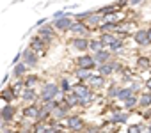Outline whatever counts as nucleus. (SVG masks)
<instances>
[{"mask_svg":"<svg viewBox=\"0 0 151 133\" xmlns=\"http://www.w3.org/2000/svg\"><path fill=\"white\" fill-rule=\"evenodd\" d=\"M73 94L80 99V105H82V107L89 105V103H91V99H93V92H91V91H89V87H87V85H84V84H77V85H73Z\"/></svg>","mask_w":151,"mask_h":133,"instance_id":"f257e3e1","label":"nucleus"},{"mask_svg":"<svg viewBox=\"0 0 151 133\" xmlns=\"http://www.w3.org/2000/svg\"><path fill=\"white\" fill-rule=\"evenodd\" d=\"M55 94H57V85L55 84H45L43 91H41V101L43 103L52 101V99H55Z\"/></svg>","mask_w":151,"mask_h":133,"instance_id":"f03ea898","label":"nucleus"},{"mask_svg":"<svg viewBox=\"0 0 151 133\" xmlns=\"http://www.w3.org/2000/svg\"><path fill=\"white\" fill-rule=\"evenodd\" d=\"M66 122H68V128H71L73 131H80L84 128L82 119L78 115H69V117H66Z\"/></svg>","mask_w":151,"mask_h":133,"instance_id":"7ed1b4c3","label":"nucleus"},{"mask_svg":"<svg viewBox=\"0 0 151 133\" xmlns=\"http://www.w3.org/2000/svg\"><path fill=\"white\" fill-rule=\"evenodd\" d=\"M121 69V66H117V64H101L100 68H98V71H100V75L101 77H109V75H112L114 71H119Z\"/></svg>","mask_w":151,"mask_h":133,"instance_id":"20e7f679","label":"nucleus"},{"mask_svg":"<svg viewBox=\"0 0 151 133\" xmlns=\"http://www.w3.org/2000/svg\"><path fill=\"white\" fill-rule=\"evenodd\" d=\"M94 62H96V60H94V57H91V55H84V57L78 59V66H80L82 69H89V71L94 68Z\"/></svg>","mask_w":151,"mask_h":133,"instance_id":"39448f33","label":"nucleus"},{"mask_svg":"<svg viewBox=\"0 0 151 133\" xmlns=\"http://www.w3.org/2000/svg\"><path fill=\"white\" fill-rule=\"evenodd\" d=\"M23 59H25V64L30 66V68H32V66H36V62H37V57L34 55L32 50H25L23 51Z\"/></svg>","mask_w":151,"mask_h":133,"instance_id":"423d86ee","label":"nucleus"},{"mask_svg":"<svg viewBox=\"0 0 151 133\" xmlns=\"http://www.w3.org/2000/svg\"><path fill=\"white\" fill-rule=\"evenodd\" d=\"M73 46L77 48V50H80V51H84V50L89 48V43H87V39H84V37H77V39H73Z\"/></svg>","mask_w":151,"mask_h":133,"instance_id":"0eeeda50","label":"nucleus"},{"mask_svg":"<svg viewBox=\"0 0 151 133\" xmlns=\"http://www.w3.org/2000/svg\"><path fill=\"white\" fill-rule=\"evenodd\" d=\"M137 68L142 69V71L151 69V62H149V59H147V57H139V59H137Z\"/></svg>","mask_w":151,"mask_h":133,"instance_id":"6e6552de","label":"nucleus"},{"mask_svg":"<svg viewBox=\"0 0 151 133\" xmlns=\"http://www.w3.org/2000/svg\"><path fill=\"white\" fill-rule=\"evenodd\" d=\"M71 20L69 18H60V20H57L55 21V27L59 29V30H68V29H71Z\"/></svg>","mask_w":151,"mask_h":133,"instance_id":"1a4fd4ad","label":"nucleus"},{"mask_svg":"<svg viewBox=\"0 0 151 133\" xmlns=\"http://www.w3.org/2000/svg\"><path fill=\"white\" fill-rule=\"evenodd\" d=\"M133 39H135L137 44H147V30H139L133 36Z\"/></svg>","mask_w":151,"mask_h":133,"instance_id":"9d476101","label":"nucleus"},{"mask_svg":"<svg viewBox=\"0 0 151 133\" xmlns=\"http://www.w3.org/2000/svg\"><path fill=\"white\" fill-rule=\"evenodd\" d=\"M132 96H133L132 89H119V92H117V99H121V101H128Z\"/></svg>","mask_w":151,"mask_h":133,"instance_id":"9b49d317","label":"nucleus"},{"mask_svg":"<svg viewBox=\"0 0 151 133\" xmlns=\"http://www.w3.org/2000/svg\"><path fill=\"white\" fill-rule=\"evenodd\" d=\"M23 114H25V117L37 119V117H39V108H37V107H27V108L23 110Z\"/></svg>","mask_w":151,"mask_h":133,"instance_id":"f8f14e48","label":"nucleus"},{"mask_svg":"<svg viewBox=\"0 0 151 133\" xmlns=\"http://www.w3.org/2000/svg\"><path fill=\"white\" fill-rule=\"evenodd\" d=\"M69 30L73 34H77V36H84L86 34V25H82V23H73Z\"/></svg>","mask_w":151,"mask_h":133,"instance_id":"ddd939ff","label":"nucleus"},{"mask_svg":"<svg viewBox=\"0 0 151 133\" xmlns=\"http://www.w3.org/2000/svg\"><path fill=\"white\" fill-rule=\"evenodd\" d=\"M109 59H110V53H109L107 50H103V51L96 53V59H94V60H96L98 64H107V60H109Z\"/></svg>","mask_w":151,"mask_h":133,"instance_id":"4468645a","label":"nucleus"},{"mask_svg":"<svg viewBox=\"0 0 151 133\" xmlns=\"http://www.w3.org/2000/svg\"><path fill=\"white\" fill-rule=\"evenodd\" d=\"M100 41L103 43V46H112V44L117 41V37H114L112 34H103V37H101Z\"/></svg>","mask_w":151,"mask_h":133,"instance_id":"2eb2a0df","label":"nucleus"},{"mask_svg":"<svg viewBox=\"0 0 151 133\" xmlns=\"http://www.w3.org/2000/svg\"><path fill=\"white\" fill-rule=\"evenodd\" d=\"M64 103H68L69 107H75V105H80V99L75 94H66L64 96Z\"/></svg>","mask_w":151,"mask_h":133,"instance_id":"dca6fc26","label":"nucleus"},{"mask_svg":"<svg viewBox=\"0 0 151 133\" xmlns=\"http://www.w3.org/2000/svg\"><path fill=\"white\" fill-rule=\"evenodd\" d=\"M89 48H91L94 53H100V51H103V43L94 39V41H91V43H89Z\"/></svg>","mask_w":151,"mask_h":133,"instance_id":"f3484780","label":"nucleus"},{"mask_svg":"<svg viewBox=\"0 0 151 133\" xmlns=\"http://www.w3.org/2000/svg\"><path fill=\"white\" fill-rule=\"evenodd\" d=\"M91 77H93V75H91L89 69H82V68L77 69V78H80V80H89Z\"/></svg>","mask_w":151,"mask_h":133,"instance_id":"a211bd4d","label":"nucleus"},{"mask_svg":"<svg viewBox=\"0 0 151 133\" xmlns=\"http://www.w3.org/2000/svg\"><path fill=\"white\" fill-rule=\"evenodd\" d=\"M27 68H29V66L25 64V62H22V64H18L16 66V68H14V75L20 78V77H23L25 75V71H27Z\"/></svg>","mask_w":151,"mask_h":133,"instance_id":"6ab92c4d","label":"nucleus"},{"mask_svg":"<svg viewBox=\"0 0 151 133\" xmlns=\"http://www.w3.org/2000/svg\"><path fill=\"white\" fill-rule=\"evenodd\" d=\"M22 98H23V101H32L36 98V91L34 89H25L23 94H22Z\"/></svg>","mask_w":151,"mask_h":133,"instance_id":"aec40b11","label":"nucleus"},{"mask_svg":"<svg viewBox=\"0 0 151 133\" xmlns=\"http://www.w3.org/2000/svg\"><path fill=\"white\" fill-rule=\"evenodd\" d=\"M13 115H14V108H13V107H6V108L2 110V117H4V121H11Z\"/></svg>","mask_w":151,"mask_h":133,"instance_id":"412c9836","label":"nucleus"},{"mask_svg":"<svg viewBox=\"0 0 151 133\" xmlns=\"http://www.w3.org/2000/svg\"><path fill=\"white\" fill-rule=\"evenodd\" d=\"M39 37H43V39H53V32L50 29H39Z\"/></svg>","mask_w":151,"mask_h":133,"instance_id":"4be33fe9","label":"nucleus"},{"mask_svg":"<svg viewBox=\"0 0 151 133\" xmlns=\"http://www.w3.org/2000/svg\"><path fill=\"white\" fill-rule=\"evenodd\" d=\"M139 103H140L142 107H149V105H151V94H149V92L142 94V96H140V99H139Z\"/></svg>","mask_w":151,"mask_h":133,"instance_id":"5701e85b","label":"nucleus"},{"mask_svg":"<svg viewBox=\"0 0 151 133\" xmlns=\"http://www.w3.org/2000/svg\"><path fill=\"white\" fill-rule=\"evenodd\" d=\"M36 84H37V77L32 75V77H27V78H25V87H27V89H32Z\"/></svg>","mask_w":151,"mask_h":133,"instance_id":"b1692460","label":"nucleus"},{"mask_svg":"<svg viewBox=\"0 0 151 133\" xmlns=\"http://www.w3.org/2000/svg\"><path fill=\"white\" fill-rule=\"evenodd\" d=\"M89 82H91L94 87H101V85H103V77H101V75H100V77H91Z\"/></svg>","mask_w":151,"mask_h":133,"instance_id":"393cba45","label":"nucleus"},{"mask_svg":"<svg viewBox=\"0 0 151 133\" xmlns=\"http://www.w3.org/2000/svg\"><path fill=\"white\" fill-rule=\"evenodd\" d=\"M60 89H62V92H66V94H68V91H71L73 87H71V84H69V80H66V78H64V80L60 82Z\"/></svg>","mask_w":151,"mask_h":133,"instance_id":"a878e982","label":"nucleus"},{"mask_svg":"<svg viewBox=\"0 0 151 133\" xmlns=\"http://www.w3.org/2000/svg\"><path fill=\"white\" fill-rule=\"evenodd\" d=\"M30 48H32V50H37V53H39V50L43 48V41H37V39H34V41L30 43Z\"/></svg>","mask_w":151,"mask_h":133,"instance_id":"bb28decb","label":"nucleus"},{"mask_svg":"<svg viewBox=\"0 0 151 133\" xmlns=\"http://www.w3.org/2000/svg\"><path fill=\"white\" fill-rule=\"evenodd\" d=\"M137 101H139V98H137V96H132L128 101H124V108H132V107H133Z\"/></svg>","mask_w":151,"mask_h":133,"instance_id":"cd10ccee","label":"nucleus"},{"mask_svg":"<svg viewBox=\"0 0 151 133\" xmlns=\"http://www.w3.org/2000/svg\"><path fill=\"white\" fill-rule=\"evenodd\" d=\"M126 121V114H116L112 117V122H124Z\"/></svg>","mask_w":151,"mask_h":133,"instance_id":"c85d7f7f","label":"nucleus"},{"mask_svg":"<svg viewBox=\"0 0 151 133\" xmlns=\"http://www.w3.org/2000/svg\"><path fill=\"white\" fill-rule=\"evenodd\" d=\"M140 131H142V126L140 124H132L126 133H140Z\"/></svg>","mask_w":151,"mask_h":133,"instance_id":"c756f323","label":"nucleus"},{"mask_svg":"<svg viewBox=\"0 0 151 133\" xmlns=\"http://www.w3.org/2000/svg\"><path fill=\"white\" fill-rule=\"evenodd\" d=\"M121 46H123V41H121V39H117V41H116V43H114V44L110 46V51H117V50H119Z\"/></svg>","mask_w":151,"mask_h":133,"instance_id":"7c9ffc66","label":"nucleus"},{"mask_svg":"<svg viewBox=\"0 0 151 133\" xmlns=\"http://www.w3.org/2000/svg\"><path fill=\"white\" fill-rule=\"evenodd\" d=\"M4 99H13L14 98V92H13V89H7V91H4V96H2Z\"/></svg>","mask_w":151,"mask_h":133,"instance_id":"2f4dec72","label":"nucleus"},{"mask_svg":"<svg viewBox=\"0 0 151 133\" xmlns=\"http://www.w3.org/2000/svg\"><path fill=\"white\" fill-rule=\"evenodd\" d=\"M130 89H132V91L135 92V91H139V89H140V84H139V82H135V84H133V85H132Z\"/></svg>","mask_w":151,"mask_h":133,"instance_id":"473e14b6","label":"nucleus"},{"mask_svg":"<svg viewBox=\"0 0 151 133\" xmlns=\"http://www.w3.org/2000/svg\"><path fill=\"white\" fill-rule=\"evenodd\" d=\"M140 2H142V0H130L132 6H137V4H140Z\"/></svg>","mask_w":151,"mask_h":133,"instance_id":"72a5a7b5","label":"nucleus"},{"mask_svg":"<svg viewBox=\"0 0 151 133\" xmlns=\"http://www.w3.org/2000/svg\"><path fill=\"white\" fill-rule=\"evenodd\" d=\"M146 87H147V89H149V91H151V78H149V80H147V82H146Z\"/></svg>","mask_w":151,"mask_h":133,"instance_id":"f704fd0d","label":"nucleus"},{"mask_svg":"<svg viewBox=\"0 0 151 133\" xmlns=\"http://www.w3.org/2000/svg\"><path fill=\"white\" fill-rule=\"evenodd\" d=\"M147 43H151V29L147 30Z\"/></svg>","mask_w":151,"mask_h":133,"instance_id":"c9c22d12","label":"nucleus"},{"mask_svg":"<svg viewBox=\"0 0 151 133\" xmlns=\"http://www.w3.org/2000/svg\"><path fill=\"white\" fill-rule=\"evenodd\" d=\"M147 133H151V126H149V128H147Z\"/></svg>","mask_w":151,"mask_h":133,"instance_id":"e433bc0d","label":"nucleus"},{"mask_svg":"<svg viewBox=\"0 0 151 133\" xmlns=\"http://www.w3.org/2000/svg\"><path fill=\"white\" fill-rule=\"evenodd\" d=\"M6 133H13V131H9V129H7V131H6Z\"/></svg>","mask_w":151,"mask_h":133,"instance_id":"4c0bfd02","label":"nucleus"},{"mask_svg":"<svg viewBox=\"0 0 151 133\" xmlns=\"http://www.w3.org/2000/svg\"><path fill=\"white\" fill-rule=\"evenodd\" d=\"M57 133H64V131H57Z\"/></svg>","mask_w":151,"mask_h":133,"instance_id":"58836bf2","label":"nucleus"},{"mask_svg":"<svg viewBox=\"0 0 151 133\" xmlns=\"http://www.w3.org/2000/svg\"><path fill=\"white\" fill-rule=\"evenodd\" d=\"M23 133H29V131H23Z\"/></svg>","mask_w":151,"mask_h":133,"instance_id":"ea45409f","label":"nucleus"},{"mask_svg":"<svg viewBox=\"0 0 151 133\" xmlns=\"http://www.w3.org/2000/svg\"><path fill=\"white\" fill-rule=\"evenodd\" d=\"M149 71H151V69H149Z\"/></svg>","mask_w":151,"mask_h":133,"instance_id":"a19ab883","label":"nucleus"}]
</instances>
